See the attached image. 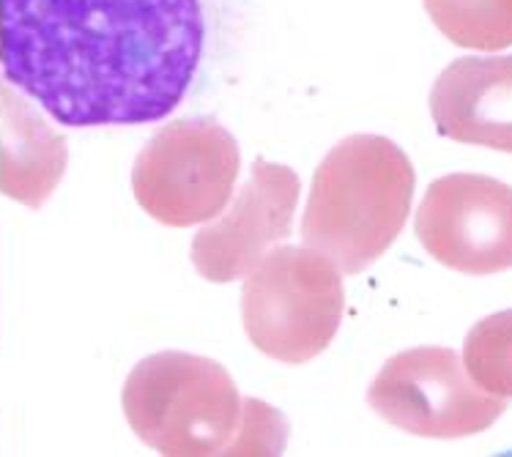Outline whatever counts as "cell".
Instances as JSON below:
<instances>
[{"instance_id":"obj_5","label":"cell","mask_w":512,"mask_h":457,"mask_svg":"<svg viewBox=\"0 0 512 457\" xmlns=\"http://www.w3.org/2000/svg\"><path fill=\"white\" fill-rule=\"evenodd\" d=\"M241 154L236 137L211 118H178L154 132L132 167V192L148 217L192 228L233 198Z\"/></svg>"},{"instance_id":"obj_6","label":"cell","mask_w":512,"mask_h":457,"mask_svg":"<svg viewBox=\"0 0 512 457\" xmlns=\"http://www.w3.org/2000/svg\"><path fill=\"white\" fill-rule=\"evenodd\" d=\"M367 406L411 436L455 441L488 430L507 411V400L482 392L452 348L419 345L378 370Z\"/></svg>"},{"instance_id":"obj_1","label":"cell","mask_w":512,"mask_h":457,"mask_svg":"<svg viewBox=\"0 0 512 457\" xmlns=\"http://www.w3.org/2000/svg\"><path fill=\"white\" fill-rule=\"evenodd\" d=\"M206 44L200 0H0V72L74 129L168 118Z\"/></svg>"},{"instance_id":"obj_11","label":"cell","mask_w":512,"mask_h":457,"mask_svg":"<svg viewBox=\"0 0 512 457\" xmlns=\"http://www.w3.org/2000/svg\"><path fill=\"white\" fill-rule=\"evenodd\" d=\"M460 359L482 392L512 400V310L493 312L474 323Z\"/></svg>"},{"instance_id":"obj_8","label":"cell","mask_w":512,"mask_h":457,"mask_svg":"<svg viewBox=\"0 0 512 457\" xmlns=\"http://www.w3.org/2000/svg\"><path fill=\"white\" fill-rule=\"evenodd\" d=\"M299 189L291 167L258 156L233 203L192 241V263L200 277L217 285L247 277L266 252L291 236Z\"/></svg>"},{"instance_id":"obj_9","label":"cell","mask_w":512,"mask_h":457,"mask_svg":"<svg viewBox=\"0 0 512 457\" xmlns=\"http://www.w3.org/2000/svg\"><path fill=\"white\" fill-rule=\"evenodd\" d=\"M441 137L512 154V55L460 58L430 91Z\"/></svg>"},{"instance_id":"obj_2","label":"cell","mask_w":512,"mask_h":457,"mask_svg":"<svg viewBox=\"0 0 512 457\" xmlns=\"http://www.w3.org/2000/svg\"><path fill=\"white\" fill-rule=\"evenodd\" d=\"M414 187V165L389 137H343L315 167L302 217L304 247L348 277L365 271L400 236Z\"/></svg>"},{"instance_id":"obj_4","label":"cell","mask_w":512,"mask_h":457,"mask_svg":"<svg viewBox=\"0 0 512 457\" xmlns=\"http://www.w3.org/2000/svg\"><path fill=\"white\" fill-rule=\"evenodd\" d=\"M343 271L310 247H274L244 277L241 323L269 359L307 364L343 323Z\"/></svg>"},{"instance_id":"obj_7","label":"cell","mask_w":512,"mask_h":457,"mask_svg":"<svg viewBox=\"0 0 512 457\" xmlns=\"http://www.w3.org/2000/svg\"><path fill=\"white\" fill-rule=\"evenodd\" d=\"M414 233L430 258L460 274L512 269V187L480 173L436 178L419 203Z\"/></svg>"},{"instance_id":"obj_3","label":"cell","mask_w":512,"mask_h":457,"mask_svg":"<svg viewBox=\"0 0 512 457\" xmlns=\"http://www.w3.org/2000/svg\"><path fill=\"white\" fill-rule=\"evenodd\" d=\"M121 406L146 447L170 457H203L239 455L255 400H241L220 362L162 351L135 364Z\"/></svg>"},{"instance_id":"obj_10","label":"cell","mask_w":512,"mask_h":457,"mask_svg":"<svg viewBox=\"0 0 512 457\" xmlns=\"http://www.w3.org/2000/svg\"><path fill=\"white\" fill-rule=\"evenodd\" d=\"M425 9L458 47L496 52L512 44V0H425Z\"/></svg>"}]
</instances>
